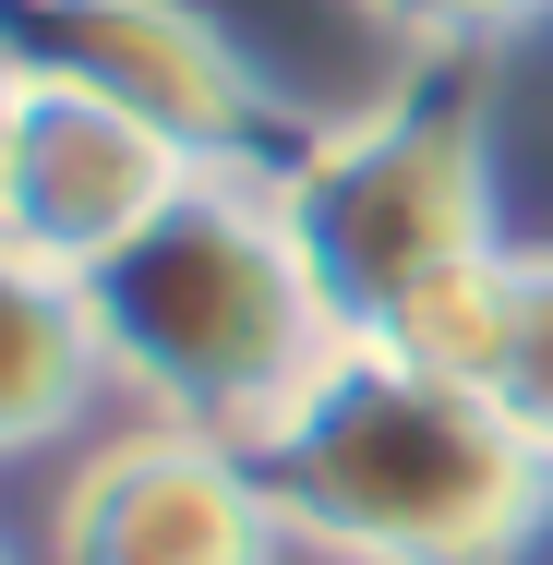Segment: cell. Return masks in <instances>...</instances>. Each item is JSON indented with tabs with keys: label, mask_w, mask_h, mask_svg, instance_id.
Listing matches in <instances>:
<instances>
[{
	"label": "cell",
	"mask_w": 553,
	"mask_h": 565,
	"mask_svg": "<svg viewBox=\"0 0 553 565\" xmlns=\"http://www.w3.org/2000/svg\"><path fill=\"white\" fill-rule=\"evenodd\" d=\"M0 61L24 85L109 97L120 120L169 132L193 169H253L265 85L193 0H0Z\"/></svg>",
	"instance_id": "obj_4"
},
{
	"label": "cell",
	"mask_w": 553,
	"mask_h": 565,
	"mask_svg": "<svg viewBox=\"0 0 553 565\" xmlns=\"http://www.w3.org/2000/svg\"><path fill=\"white\" fill-rule=\"evenodd\" d=\"M277 193H289L313 289H326V326L349 349H397L434 289L493 265V145H481V97L457 73L313 132L277 169Z\"/></svg>",
	"instance_id": "obj_3"
},
{
	"label": "cell",
	"mask_w": 553,
	"mask_h": 565,
	"mask_svg": "<svg viewBox=\"0 0 553 565\" xmlns=\"http://www.w3.org/2000/svg\"><path fill=\"white\" fill-rule=\"evenodd\" d=\"M12 132H24V73L0 61V169H12Z\"/></svg>",
	"instance_id": "obj_10"
},
{
	"label": "cell",
	"mask_w": 553,
	"mask_h": 565,
	"mask_svg": "<svg viewBox=\"0 0 553 565\" xmlns=\"http://www.w3.org/2000/svg\"><path fill=\"white\" fill-rule=\"evenodd\" d=\"M85 313L109 385L217 446H253L337 349L277 169H193L109 265H85Z\"/></svg>",
	"instance_id": "obj_2"
},
{
	"label": "cell",
	"mask_w": 553,
	"mask_h": 565,
	"mask_svg": "<svg viewBox=\"0 0 553 565\" xmlns=\"http://www.w3.org/2000/svg\"><path fill=\"white\" fill-rule=\"evenodd\" d=\"M397 361L457 373L469 397H493L530 446L553 457V253H493L457 289L422 301V326L397 338Z\"/></svg>",
	"instance_id": "obj_7"
},
{
	"label": "cell",
	"mask_w": 553,
	"mask_h": 565,
	"mask_svg": "<svg viewBox=\"0 0 553 565\" xmlns=\"http://www.w3.org/2000/svg\"><path fill=\"white\" fill-rule=\"evenodd\" d=\"M241 457L326 565H518L553 518V457L493 397L349 338Z\"/></svg>",
	"instance_id": "obj_1"
},
{
	"label": "cell",
	"mask_w": 553,
	"mask_h": 565,
	"mask_svg": "<svg viewBox=\"0 0 553 565\" xmlns=\"http://www.w3.org/2000/svg\"><path fill=\"white\" fill-rule=\"evenodd\" d=\"M49 554L61 565H277L289 530H277L241 446L145 422V434H120L73 469Z\"/></svg>",
	"instance_id": "obj_5"
},
{
	"label": "cell",
	"mask_w": 553,
	"mask_h": 565,
	"mask_svg": "<svg viewBox=\"0 0 553 565\" xmlns=\"http://www.w3.org/2000/svg\"><path fill=\"white\" fill-rule=\"evenodd\" d=\"M97 397H109V349L85 313V277L0 241V457L61 446Z\"/></svg>",
	"instance_id": "obj_8"
},
{
	"label": "cell",
	"mask_w": 553,
	"mask_h": 565,
	"mask_svg": "<svg viewBox=\"0 0 553 565\" xmlns=\"http://www.w3.org/2000/svg\"><path fill=\"white\" fill-rule=\"evenodd\" d=\"M0 565H12V554H0Z\"/></svg>",
	"instance_id": "obj_11"
},
{
	"label": "cell",
	"mask_w": 553,
	"mask_h": 565,
	"mask_svg": "<svg viewBox=\"0 0 553 565\" xmlns=\"http://www.w3.org/2000/svg\"><path fill=\"white\" fill-rule=\"evenodd\" d=\"M181 181H193V157L169 132L120 120L109 97H73V85H24V132H12V169H0V241L61 265V277H85Z\"/></svg>",
	"instance_id": "obj_6"
},
{
	"label": "cell",
	"mask_w": 553,
	"mask_h": 565,
	"mask_svg": "<svg viewBox=\"0 0 553 565\" xmlns=\"http://www.w3.org/2000/svg\"><path fill=\"white\" fill-rule=\"evenodd\" d=\"M373 24H397V36H434V49H469V36H506V24H530L542 0H361Z\"/></svg>",
	"instance_id": "obj_9"
}]
</instances>
